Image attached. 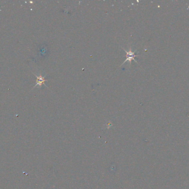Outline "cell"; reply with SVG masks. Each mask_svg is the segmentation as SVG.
<instances>
[{
    "label": "cell",
    "instance_id": "cell-1",
    "mask_svg": "<svg viewBox=\"0 0 189 189\" xmlns=\"http://www.w3.org/2000/svg\"><path fill=\"white\" fill-rule=\"evenodd\" d=\"M123 50L125 51V52L126 53V60L124 61L123 63L121 65H123L124 63L125 62H127V61H129V62H130V63H131V61H132V60H133V61H134L136 63H137V61H136L135 58H134V57L139 56L138 55H135V52L137 51L132 52V50H131V48H130V49L129 51H127L125 50V49H124V48H123Z\"/></svg>",
    "mask_w": 189,
    "mask_h": 189
},
{
    "label": "cell",
    "instance_id": "cell-2",
    "mask_svg": "<svg viewBox=\"0 0 189 189\" xmlns=\"http://www.w3.org/2000/svg\"><path fill=\"white\" fill-rule=\"evenodd\" d=\"M35 74V76L37 77V82H36V84L35 85L34 88L38 86H39V87H41V85H42L43 84H45V82H47V81H48V80H45V77H42L41 75L38 76H37L36 74ZM45 86H46V85L45 84Z\"/></svg>",
    "mask_w": 189,
    "mask_h": 189
}]
</instances>
